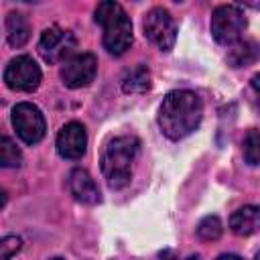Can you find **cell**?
<instances>
[{
  "label": "cell",
  "mask_w": 260,
  "mask_h": 260,
  "mask_svg": "<svg viewBox=\"0 0 260 260\" xmlns=\"http://www.w3.org/2000/svg\"><path fill=\"white\" fill-rule=\"evenodd\" d=\"M158 260H179V256H177V252H175V250L167 248V250H162V252L158 254Z\"/></svg>",
  "instance_id": "ffe728a7"
},
{
  "label": "cell",
  "mask_w": 260,
  "mask_h": 260,
  "mask_svg": "<svg viewBox=\"0 0 260 260\" xmlns=\"http://www.w3.org/2000/svg\"><path fill=\"white\" fill-rule=\"evenodd\" d=\"M4 81L14 91H35L41 83V67L32 57L18 55L6 65Z\"/></svg>",
  "instance_id": "ba28073f"
},
{
  "label": "cell",
  "mask_w": 260,
  "mask_h": 260,
  "mask_svg": "<svg viewBox=\"0 0 260 260\" xmlns=\"http://www.w3.org/2000/svg\"><path fill=\"white\" fill-rule=\"evenodd\" d=\"M22 160V152L20 148L8 138V136H2L0 134V167L4 169H14L18 167Z\"/></svg>",
  "instance_id": "2e32d148"
},
{
  "label": "cell",
  "mask_w": 260,
  "mask_h": 260,
  "mask_svg": "<svg viewBox=\"0 0 260 260\" xmlns=\"http://www.w3.org/2000/svg\"><path fill=\"white\" fill-rule=\"evenodd\" d=\"M256 43L252 41H240L234 45L232 53L228 55V61L234 65V67H242V65H250L256 61Z\"/></svg>",
  "instance_id": "9a60e30c"
},
{
  "label": "cell",
  "mask_w": 260,
  "mask_h": 260,
  "mask_svg": "<svg viewBox=\"0 0 260 260\" xmlns=\"http://www.w3.org/2000/svg\"><path fill=\"white\" fill-rule=\"evenodd\" d=\"M30 39V24L24 14L10 12L6 16V41L10 47H22Z\"/></svg>",
  "instance_id": "4fadbf2b"
},
{
  "label": "cell",
  "mask_w": 260,
  "mask_h": 260,
  "mask_svg": "<svg viewBox=\"0 0 260 260\" xmlns=\"http://www.w3.org/2000/svg\"><path fill=\"white\" fill-rule=\"evenodd\" d=\"M67 189L69 193L85 205H95L102 201V193L95 185V181L91 179V175L83 169H73L67 177Z\"/></svg>",
  "instance_id": "8fae6325"
},
{
  "label": "cell",
  "mask_w": 260,
  "mask_h": 260,
  "mask_svg": "<svg viewBox=\"0 0 260 260\" xmlns=\"http://www.w3.org/2000/svg\"><path fill=\"white\" fill-rule=\"evenodd\" d=\"M244 158L256 167L260 160V132L256 128H252L246 136H244Z\"/></svg>",
  "instance_id": "e0dca14e"
},
{
  "label": "cell",
  "mask_w": 260,
  "mask_h": 260,
  "mask_svg": "<svg viewBox=\"0 0 260 260\" xmlns=\"http://www.w3.org/2000/svg\"><path fill=\"white\" fill-rule=\"evenodd\" d=\"M260 225V211L256 205H244L230 217V228L238 236H252Z\"/></svg>",
  "instance_id": "7c38bea8"
},
{
  "label": "cell",
  "mask_w": 260,
  "mask_h": 260,
  "mask_svg": "<svg viewBox=\"0 0 260 260\" xmlns=\"http://www.w3.org/2000/svg\"><path fill=\"white\" fill-rule=\"evenodd\" d=\"M22 248V240L18 236H4L0 238V260H10Z\"/></svg>",
  "instance_id": "d6986e66"
},
{
  "label": "cell",
  "mask_w": 260,
  "mask_h": 260,
  "mask_svg": "<svg viewBox=\"0 0 260 260\" xmlns=\"http://www.w3.org/2000/svg\"><path fill=\"white\" fill-rule=\"evenodd\" d=\"M140 142L136 136H118L108 142L102 152V173L112 189H122L132 179V167L138 156Z\"/></svg>",
  "instance_id": "7a4b0ae2"
},
{
  "label": "cell",
  "mask_w": 260,
  "mask_h": 260,
  "mask_svg": "<svg viewBox=\"0 0 260 260\" xmlns=\"http://www.w3.org/2000/svg\"><path fill=\"white\" fill-rule=\"evenodd\" d=\"M148 87H150V73L144 65H138V67L130 69L122 77V89L126 93H144Z\"/></svg>",
  "instance_id": "5bb4252c"
},
{
  "label": "cell",
  "mask_w": 260,
  "mask_h": 260,
  "mask_svg": "<svg viewBox=\"0 0 260 260\" xmlns=\"http://www.w3.org/2000/svg\"><path fill=\"white\" fill-rule=\"evenodd\" d=\"M95 22L104 28V47L112 55H124L132 45L130 16L118 2H100L95 8Z\"/></svg>",
  "instance_id": "3957f363"
},
{
  "label": "cell",
  "mask_w": 260,
  "mask_h": 260,
  "mask_svg": "<svg viewBox=\"0 0 260 260\" xmlns=\"http://www.w3.org/2000/svg\"><path fill=\"white\" fill-rule=\"evenodd\" d=\"M221 221H219V217L217 215H207V217H203L201 221H199V225H197V234H199V238H203V240H207V242H213V240H217L219 236H221Z\"/></svg>",
  "instance_id": "ac0fdd59"
},
{
  "label": "cell",
  "mask_w": 260,
  "mask_h": 260,
  "mask_svg": "<svg viewBox=\"0 0 260 260\" xmlns=\"http://www.w3.org/2000/svg\"><path fill=\"white\" fill-rule=\"evenodd\" d=\"M85 146H87V134L79 122L65 124L57 134V152L63 158H69V160L81 158L85 154Z\"/></svg>",
  "instance_id": "30bf717a"
},
{
  "label": "cell",
  "mask_w": 260,
  "mask_h": 260,
  "mask_svg": "<svg viewBox=\"0 0 260 260\" xmlns=\"http://www.w3.org/2000/svg\"><path fill=\"white\" fill-rule=\"evenodd\" d=\"M53 260H61V258H53Z\"/></svg>",
  "instance_id": "cb8c5ba5"
},
{
  "label": "cell",
  "mask_w": 260,
  "mask_h": 260,
  "mask_svg": "<svg viewBox=\"0 0 260 260\" xmlns=\"http://www.w3.org/2000/svg\"><path fill=\"white\" fill-rule=\"evenodd\" d=\"M142 26H144V37L152 45H156L160 51L173 49V45L177 41V22L169 10H165L160 6L148 10Z\"/></svg>",
  "instance_id": "5b68a950"
},
{
  "label": "cell",
  "mask_w": 260,
  "mask_h": 260,
  "mask_svg": "<svg viewBox=\"0 0 260 260\" xmlns=\"http://www.w3.org/2000/svg\"><path fill=\"white\" fill-rule=\"evenodd\" d=\"M217 260H242L240 256H236V254H221Z\"/></svg>",
  "instance_id": "7402d4cb"
},
{
  "label": "cell",
  "mask_w": 260,
  "mask_h": 260,
  "mask_svg": "<svg viewBox=\"0 0 260 260\" xmlns=\"http://www.w3.org/2000/svg\"><path fill=\"white\" fill-rule=\"evenodd\" d=\"M187 260H201V256H199V254H191Z\"/></svg>",
  "instance_id": "603a6c76"
},
{
  "label": "cell",
  "mask_w": 260,
  "mask_h": 260,
  "mask_svg": "<svg viewBox=\"0 0 260 260\" xmlns=\"http://www.w3.org/2000/svg\"><path fill=\"white\" fill-rule=\"evenodd\" d=\"M77 41L71 30H65L61 26H49L43 30L39 39V55L47 63H61L63 59L71 57L75 51Z\"/></svg>",
  "instance_id": "8992f818"
},
{
  "label": "cell",
  "mask_w": 260,
  "mask_h": 260,
  "mask_svg": "<svg viewBox=\"0 0 260 260\" xmlns=\"http://www.w3.org/2000/svg\"><path fill=\"white\" fill-rule=\"evenodd\" d=\"M203 118V104L195 91L175 89L165 95L158 108V126L171 140L189 136Z\"/></svg>",
  "instance_id": "6da1fadb"
},
{
  "label": "cell",
  "mask_w": 260,
  "mask_h": 260,
  "mask_svg": "<svg viewBox=\"0 0 260 260\" xmlns=\"http://www.w3.org/2000/svg\"><path fill=\"white\" fill-rule=\"evenodd\" d=\"M95 71H98V59L95 55L91 53H81V55H75L71 57L63 69H61V79L67 87L71 89H79V87H85L93 81L95 77Z\"/></svg>",
  "instance_id": "9c48e42d"
},
{
  "label": "cell",
  "mask_w": 260,
  "mask_h": 260,
  "mask_svg": "<svg viewBox=\"0 0 260 260\" xmlns=\"http://www.w3.org/2000/svg\"><path fill=\"white\" fill-rule=\"evenodd\" d=\"M248 26L246 14L236 4L217 6L211 14V35L221 45H236L242 41Z\"/></svg>",
  "instance_id": "277c9868"
},
{
  "label": "cell",
  "mask_w": 260,
  "mask_h": 260,
  "mask_svg": "<svg viewBox=\"0 0 260 260\" xmlns=\"http://www.w3.org/2000/svg\"><path fill=\"white\" fill-rule=\"evenodd\" d=\"M12 126L16 130V134L20 136V140L26 144H37L39 140H43L45 130H47L41 110L28 102H20L14 106Z\"/></svg>",
  "instance_id": "52a82bcc"
},
{
  "label": "cell",
  "mask_w": 260,
  "mask_h": 260,
  "mask_svg": "<svg viewBox=\"0 0 260 260\" xmlns=\"http://www.w3.org/2000/svg\"><path fill=\"white\" fill-rule=\"evenodd\" d=\"M6 201H8V195H6V191H4V189H0V209L6 205Z\"/></svg>",
  "instance_id": "44dd1931"
}]
</instances>
